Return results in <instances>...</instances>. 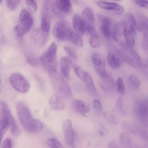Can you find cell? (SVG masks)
Returning a JSON list of instances; mask_svg holds the SVG:
<instances>
[{
  "label": "cell",
  "instance_id": "1",
  "mask_svg": "<svg viewBox=\"0 0 148 148\" xmlns=\"http://www.w3.org/2000/svg\"><path fill=\"white\" fill-rule=\"evenodd\" d=\"M16 109L19 122L24 129L29 133H35L40 131L42 125L38 120L34 119L27 106L22 102L17 103Z\"/></svg>",
  "mask_w": 148,
  "mask_h": 148
},
{
  "label": "cell",
  "instance_id": "2",
  "mask_svg": "<svg viewBox=\"0 0 148 148\" xmlns=\"http://www.w3.org/2000/svg\"><path fill=\"white\" fill-rule=\"evenodd\" d=\"M52 85L55 90L62 97L69 98L72 93L69 84L57 71L49 72Z\"/></svg>",
  "mask_w": 148,
  "mask_h": 148
},
{
  "label": "cell",
  "instance_id": "3",
  "mask_svg": "<svg viewBox=\"0 0 148 148\" xmlns=\"http://www.w3.org/2000/svg\"><path fill=\"white\" fill-rule=\"evenodd\" d=\"M57 50L56 43L53 42L40 58V62L48 72L57 71V64L56 59Z\"/></svg>",
  "mask_w": 148,
  "mask_h": 148
},
{
  "label": "cell",
  "instance_id": "4",
  "mask_svg": "<svg viewBox=\"0 0 148 148\" xmlns=\"http://www.w3.org/2000/svg\"><path fill=\"white\" fill-rule=\"evenodd\" d=\"M72 11V7L69 0H58L51 1V15L58 18H63L71 14Z\"/></svg>",
  "mask_w": 148,
  "mask_h": 148
},
{
  "label": "cell",
  "instance_id": "5",
  "mask_svg": "<svg viewBox=\"0 0 148 148\" xmlns=\"http://www.w3.org/2000/svg\"><path fill=\"white\" fill-rule=\"evenodd\" d=\"M72 31L68 22L62 20L58 21L54 25L53 34L55 38L59 41H67Z\"/></svg>",
  "mask_w": 148,
  "mask_h": 148
},
{
  "label": "cell",
  "instance_id": "6",
  "mask_svg": "<svg viewBox=\"0 0 148 148\" xmlns=\"http://www.w3.org/2000/svg\"><path fill=\"white\" fill-rule=\"evenodd\" d=\"M10 81L13 87L18 92L26 93L29 90L30 86L27 81L18 73L13 74L10 77Z\"/></svg>",
  "mask_w": 148,
  "mask_h": 148
},
{
  "label": "cell",
  "instance_id": "7",
  "mask_svg": "<svg viewBox=\"0 0 148 148\" xmlns=\"http://www.w3.org/2000/svg\"><path fill=\"white\" fill-rule=\"evenodd\" d=\"M49 32H44L41 29H36L31 32L30 37L35 44L39 46H43L46 44L49 40Z\"/></svg>",
  "mask_w": 148,
  "mask_h": 148
},
{
  "label": "cell",
  "instance_id": "8",
  "mask_svg": "<svg viewBox=\"0 0 148 148\" xmlns=\"http://www.w3.org/2000/svg\"><path fill=\"white\" fill-rule=\"evenodd\" d=\"M19 24L24 29L25 34L31 28L33 23V17L27 10L23 9L21 11L19 17Z\"/></svg>",
  "mask_w": 148,
  "mask_h": 148
},
{
  "label": "cell",
  "instance_id": "9",
  "mask_svg": "<svg viewBox=\"0 0 148 148\" xmlns=\"http://www.w3.org/2000/svg\"><path fill=\"white\" fill-rule=\"evenodd\" d=\"M65 141L70 148H75V141L74 131L70 119L65 121L63 126Z\"/></svg>",
  "mask_w": 148,
  "mask_h": 148
},
{
  "label": "cell",
  "instance_id": "10",
  "mask_svg": "<svg viewBox=\"0 0 148 148\" xmlns=\"http://www.w3.org/2000/svg\"><path fill=\"white\" fill-rule=\"evenodd\" d=\"M92 60L97 73L101 77L106 71L104 57L101 54L95 52L92 55Z\"/></svg>",
  "mask_w": 148,
  "mask_h": 148
},
{
  "label": "cell",
  "instance_id": "11",
  "mask_svg": "<svg viewBox=\"0 0 148 148\" xmlns=\"http://www.w3.org/2000/svg\"><path fill=\"white\" fill-rule=\"evenodd\" d=\"M97 4L100 8L111 11L118 15L122 14L124 11V7L116 3L99 1L97 2Z\"/></svg>",
  "mask_w": 148,
  "mask_h": 148
},
{
  "label": "cell",
  "instance_id": "12",
  "mask_svg": "<svg viewBox=\"0 0 148 148\" xmlns=\"http://www.w3.org/2000/svg\"><path fill=\"white\" fill-rule=\"evenodd\" d=\"M73 23L76 33L80 36L83 35L86 24L83 19L79 15L75 14L73 17Z\"/></svg>",
  "mask_w": 148,
  "mask_h": 148
},
{
  "label": "cell",
  "instance_id": "13",
  "mask_svg": "<svg viewBox=\"0 0 148 148\" xmlns=\"http://www.w3.org/2000/svg\"><path fill=\"white\" fill-rule=\"evenodd\" d=\"M136 112L142 124L145 127L148 126V109L145 103L141 102L137 106Z\"/></svg>",
  "mask_w": 148,
  "mask_h": 148
},
{
  "label": "cell",
  "instance_id": "14",
  "mask_svg": "<svg viewBox=\"0 0 148 148\" xmlns=\"http://www.w3.org/2000/svg\"><path fill=\"white\" fill-rule=\"evenodd\" d=\"M71 61L68 58L62 57L60 61V69L62 75L65 79L70 78Z\"/></svg>",
  "mask_w": 148,
  "mask_h": 148
},
{
  "label": "cell",
  "instance_id": "15",
  "mask_svg": "<svg viewBox=\"0 0 148 148\" xmlns=\"http://www.w3.org/2000/svg\"><path fill=\"white\" fill-rule=\"evenodd\" d=\"M128 25L127 23L121 21L115 24L112 32V35L114 40L117 43L121 40V37L123 36L124 30Z\"/></svg>",
  "mask_w": 148,
  "mask_h": 148
},
{
  "label": "cell",
  "instance_id": "16",
  "mask_svg": "<svg viewBox=\"0 0 148 148\" xmlns=\"http://www.w3.org/2000/svg\"><path fill=\"white\" fill-rule=\"evenodd\" d=\"M72 105L74 111L84 116H86V114L90 110L89 107L80 100L74 101Z\"/></svg>",
  "mask_w": 148,
  "mask_h": 148
},
{
  "label": "cell",
  "instance_id": "17",
  "mask_svg": "<svg viewBox=\"0 0 148 148\" xmlns=\"http://www.w3.org/2000/svg\"><path fill=\"white\" fill-rule=\"evenodd\" d=\"M49 104L53 110H63L65 107V103L60 97L54 95L51 97L49 100Z\"/></svg>",
  "mask_w": 148,
  "mask_h": 148
},
{
  "label": "cell",
  "instance_id": "18",
  "mask_svg": "<svg viewBox=\"0 0 148 148\" xmlns=\"http://www.w3.org/2000/svg\"><path fill=\"white\" fill-rule=\"evenodd\" d=\"M112 46L116 53L125 63L134 67H137L136 64L130 55L128 54L114 46Z\"/></svg>",
  "mask_w": 148,
  "mask_h": 148
},
{
  "label": "cell",
  "instance_id": "19",
  "mask_svg": "<svg viewBox=\"0 0 148 148\" xmlns=\"http://www.w3.org/2000/svg\"><path fill=\"white\" fill-rule=\"evenodd\" d=\"M124 42L128 48L133 47L135 43L134 36L130 30L127 25L125 29L123 34Z\"/></svg>",
  "mask_w": 148,
  "mask_h": 148
},
{
  "label": "cell",
  "instance_id": "20",
  "mask_svg": "<svg viewBox=\"0 0 148 148\" xmlns=\"http://www.w3.org/2000/svg\"><path fill=\"white\" fill-rule=\"evenodd\" d=\"M108 64L113 69H117L120 66L121 62L120 58L111 52H109L107 57Z\"/></svg>",
  "mask_w": 148,
  "mask_h": 148
},
{
  "label": "cell",
  "instance_id": "21",
  "mask_svg": "<svg viewBox=\"0 0 148 148\" xmlns=\"http://www.w3.org/2000/svg\"><path fill=\"white\" fill-rule=\"evenodd\" d=\"M82 18L86 23L94 26L95 25V18L92 10L90 8H85L82 12Z\"/></svg>",
  "mask_w": 148,
  "mask_h": 148
},
{
  "label": "cell",
  "instance_id": "22",
  "mask_svg": "<svg viewBox=\"0 0 148 148\" xmlns=\"http://www.w3.org/2000/svg\"><path fill=\"white\" fill-rule=\"evenodd\" d=\"M67 41L78 47H82L83 45V41L81 36L73 31L70 34Z\"/></svg>",
  "mask_w": 148,
  "mask_h": 148
},
{
  "label": "cell",
  "instance_id": "23",
  "mask_svg": "<svg viewBox=\"0 0 148 148\" xmlns=\"http://www.w3.org/2000/svg\"><path fill=\"white\" fill-rule=\"evenodd\" d=\"M83 81L87 87L91 92L95 93L97 91L93 79L90 75L85 72L84 74Z\"/></svg>",
  "mask_w": 148,
  "mask_h": 148
},
{
  "label": "cell",
  "instance_id": "24",
  "mask_svg": "<svg viewBox=\"0 0 148 148\" xmlns=\"http://www.w3.org/2000/svg\"><path fill=\"white\" fill-rule=\"evenodd\" d=\"M12 117L6 103L3 101H0V118H6L9 120Z\"/></svg>",
  "mask_w": 148,
  "mask_h": 148
},
{
  "label": "cell",
  "instance_id": "25",
  "mask_svg": "<svg viewBox=\"0 0 148 148\" xmlns=\"http://www.w3.org/2000/svg\"><path fill=\"white\" fill-rule=\"evenodd\" d=\"M139 22H137V29L143 33H148V20L145 16L139 17Z\"/></svg>",
  "mask_w": 148,
  "mask_h": 148
},
{
  "label": "cell",
  "instance_id": "26",
  "mask_svg": "<svg viewBox=\"0 0 148 148\" xmlns=\"http://www.w3.org/2000/svg\"><path fill=\"white\" fill-rule=\"evenodd\" d=\"M130 55L134 60L137 66H143L145 63L138 53L135 49H131L129 50Z\"/></svg>",
  "mask_w": 148,
  "mask_h": 148
},
{
  "label": "cell",
  "instance_id": "27",
  "mask_svg": "<svg viewBox=\"0 0 148 148\" xmlns=\"http://www.w3.org/2000/svg\"><path fill=\"white\" fill-rule=\"evenodd\" d=\"M119 140L121 144L125 148L129 147L131 144L130 135L126 132H122L120 134Z\"/></svg>",
  "mask_w": 148,
  "mask_h": 148
},
{
  "label": "cell",
  "instance_id": "28",
  "mask_svg": "<svg viewBox=\"0 0 148 148\" xmlns=\"http://www.w3.org/2000/svg\"><path fill=\"white\" fill-rule=\"evenodd\" d=\"M9 126V121L8 118H0V141L1 140L3 135Z\"/></svg>",
  "mask_w": 148,
  "mask_h": 148
},
{
  "label": "cell",
  "instance_id": "29",
  "mask_svg": "<svg viewBox=\"0 0 148 148\" xmlns=\"http://www.w3.org/2000/svg\"><path fill=\"white\" fill-rule=\"evenodd\" d=\"M41 29L43 31L49 32L50 29V17L43 15H41Z\"/></svg>",
  "mask_w": 148,
  "mask_h": 148
},
{
  "label": "cell",
  "instance_id": "30",
  "mask_svg": "<svg viewBox=\"0 0 148 148\" xmlns=\"http://www.w3.org/2000/svg\"><path fill=\"white\" fill-rule=\"evenodd\" d=\"M111 23H106L101 24L100 27L101 33L106 39H109L110 37V25Z\"/></svg>",
  "mask_w": 148,
  "mask_h": 148
},
{
  "label": "cell",
  "instance_id": "31",
  "mask_svg": "<svg viewBox=\"0 0 148 148\" xmlns=\"http://www.w3.org/2000/svg\"><path fill=\"white\" fill-rule=\"evenodd\" d=\"M9 124L12 135L15 136H18L20 133L21 131L13 117L9 121Z\"/></svg>",
  "mask_w": 148,
  "mask_h": 148
},
{
  "label": "cell",
  "instance_id": "32",
  "mask_svg": "<svg viewBox=\"0 0 148 148\" xmlns=\"http://www.w3.org/2000/svg\"><path fill=\"white\" fill-rule=\"evenodd\" d=\"M46 143L49 148H64L60 142L55 138H49L47 140Z\"/></svg>",
  "mask_w": 148,
  "mask_h": 148
},
{
  "label": "cell",
  "instance_id": "33",
  "mask_svg": "<svg viewBox=\"0 0 148 148\" xmlns=\"http://www.w3.org/2000/svg\"><path fill=\"white\" fill-rule=\"evenodd\" d=\"M71 65L77 76L81 80L83 81L84 77L85 71L79 65L71 62Z\"/></svg>",
  "mask_w": 148,
  "mask_h": 148
},
{
  "label": "cell",
  "instance_id": "34",
  "mask_svg": "<svg viewBox=\"0 0 148 148\" xmlns=\"http://www.w3.org/2000/svg\"><path fill=\"white\" fill-rule=\"evenodd\" d=\"M129 78L130 83L134 87L137 88L140 86L141 82L137 75L132 74L130 75Z\"/></svg>",
  "mask_w": 148,
  "mask_h": 148
},
{
  "label": "cell",
  "instance_id": "35",
  "mask_svg": "<svg viewBox=\"0 0 148 148\" xmlns=\"http://www.w3.org/2000/svg\"><path fill=\"white\" fill-rule=\"evenodd\" d=\"M85 32H87L91 37H100L94 26L90 24L86 23Z\"/></svg>",
  "mask_w": 148,
  "mask_h": 148
},
{
  "label": "cell",
  "instance_id": "36",
  "mask_svg": "<svg viewBox=\"0 0 148 148\" xmlns=\"http://www.w3.org/2000/svg\"><path fill=\"white\" fill-rule=\"evenodd\" d=\"M122 128L125 131L133 134L136 133L135 129L127 121H123L121 124Z\"/></svg>",
  "mask_w": 148,
  "mask_h": 148
},
{
  "label": "cell",
  "instance_id": "37",
  "mask_svg": "<svg viewBox=\"0 0 148 148\" xmlns=\"http://www.w3.org/2000/svg\"><path fill=\"white\" fill-rule=\"evenodd\" d=\"M26 3L29 10L33 13H35L37 9V5L34 1L26 0Z\"/></svg>",
  "mask_w": 148,
  "mask_h": 148
},
{
  "label": "cell",
  "instance_id": "38",
  "mask_svg": "<svg viewBox=\"0 0 148 148\" xmlns=\"http://www.w3.org/2000/svg\"><path fill=\"white\" fill-rule=\"evenodd\" d=\"M101 43L100 37H91L89 40L90 45L94 48H98Z\"/></svg>",
  "mask_w": 148,
  "mask_h": 148
},
{
  "label": "cell",
  "instance_id": "39",
  "mask_svg": "<svg viewBox=\"0 0 148 148\" xmlns=\"http://www.w3.org/2000/svg\"><path fill=\"white\" fill-rule=\"evenodd\" d=\"M117 88L119 92L122 94H123L125 92V88L124 83L122 78L119 77L117 79Z\"/></svg>",
  "mask_w": 148,
  "mask_h": 148
},
{
  "label": "cell",
  "instance_id": "40",
  "mask_svg": "<svg viewBox=\"0 0 148 148\" xmlns=\"http://www.w3.org/2000/svg\"><path fill=\"white\" fill-rule=\"evenodd\" d=\"M14 30L16 36L20 38H22L25 34L24 29L19 24L16 25Z\"/></svg>",
  "mask_w": 148,
  "mask_h": 148
},
{
  "label": "cell",
  "instance_id": "41",
  "mask_svg": "<svg viewBox=\"0 0 148 148\" xmlns=\"http://www.w3.org/2000/svg\"><path fill=\"white\" fill-rule=\"evenodd\" d=\"M20 2L18 0H7L6 3L8 7L11 10L15 9L18 6Z\"/></svg>",
  "mask_w": 148,
  "mask_h": 148
},
{
  "label": "cell",
  "instance_id": "42",
  "mask_svg": "<svg viewBox=\"0 0 148 148\" xmlns=\"http://www.w3.org/2000/svg\"><path fill=\"white\" fill-rule=\"evenodd\" d=\"M26 60L28 63L32 66H36L38 64V62L36 58L31 55L26 56Z\"/></svg>",
  "mask_w": 148,
  "mask_h": 148
},
{
  "label": "cell",
  "instance_id": "43",
  "mask_svg": "<svg viewBox=\"0 0 148 148\" xmlns=\"http://www.w3.org/2000/svg\"><path fill=\"white\" fill-rule=\"evenodd\" d=\"M64 49L66 52L72 58H77V55L75 50L71 47L65 46Z\"/></svg>",
  "mask_w": 148,
  "mask_h": 148
},
{
  "label": "cell",
  "instance_id": "44",
  "mask_svg": "<svg viewBox=\"0 0 148 148\" xmlns=\"http://www.w3.org/2000/svg\"><path fill=\"white\" fill-rule=\"evenodd\" d=\"M127 19L130 24L133 25L137 29V20L133 15L131 13H129L127 14Z\"/></svg>",
  "mask_w": 148,
  "mask_h": 148
},
{
  "label": "cell",
  "instance_id": "45",
  "mask_svg": "<svg viewBox=\"0 0 148 148\" xmlns=\"http://www.w3.org/2000/svg\"><path fill=\"white\" fill-rule=\"evenodd\" d=\"M134 3L138 5L143 8L147 9L148 8V1L145 0H134Z\"/></svg>",
  "mask_w": 148,
  "mask_h": 148
},
{
  "label": "cell",
  "instance_id": "46",
  "mask_svg": "<svg viewBox=\"0 0 148 148\" xmlns=\"http://www.w3.org/2000/svg\"><path fill=\"white\" fill-rule=\"evenodd\" d=\"M136 132H137L139 134L140 136L143 138L147 139L148 138V134L147 132L143 128H138L137 129H135Z\"/></svg>",
  "mask_w": 148,
  "mask_h": 148
},
{
  "label": "cell",
  "instance_id": "47",
  "mask_svg": "<svg viewBox=\"0 0 148 148\" xmlns=\"http://www.w3.org/2000/svg\"><path fill=\"white\" fill-rule=\"evenodd\" d=\"M12 143L11 139L9 138H6L3 141L2 148H11Z\"/></svg>",
  "mask_w": 148,
  "mask_h": 148
},
{
  "label": "cell",
  "instance_id": "48",
  "mask_svg": "<svg viewBox=\"0 0 148 148\" xmlns=\"http://www.w3.org/2000/svg\"><path fill=\"white\" fill-rule=\"evenodd\" d=\"M148 33H143L142 45L144 49H147L148 46Z\"/></svg>",
  "mask_w": 148,
  "mask_h": 148
},
{
  "label": "cell",
  "instance_id": "49",
  "mask_svg": "<svg viewBox=\"0 0 148 148\" xmlns=\"http://www.w3.org/2000/svg\"><path fill=\"white\" fill-rule=\"evenodd\" d=\"M93 106L97 112H100L102 109V105L100 101L97 99H95L93 102Z\"/></svg>",
  "mask_w": 148,
  "mask_h": 148
},
{
  "label": "cell",
  "instance_id": "50",
  "mask_svg": "<svg viewBox=\"0 0 148 148\" xmlns=\"http://www.w3.org/2000/svg\"><path fill=\"white\" fill-rule=\"evenodd\" d=\"M108 148H120L118 142L115 140L110 141L108 144Z\"/></svg>",
  "mask_w": 148,
  "mask_h": 148
},
{
  "label": "cell",
  "instance_id": "51",
  "mask_svg": "<svg viewBox=\"0 0 148 148\" xmlns=\"http://www.w3.org/2000/svg\"><path fill=\"white\" fill-rule=\"evenodd\" d=\"M116 106L120 110L122 109L123 106V103L122 99L121 98L118 99L116 103Z\"/></svg>",
  "mask_w": 148,
  "mask_h": 148
},
{
  "label": "cell",
  "instance_id": "52",
  "mask_svg": "<svg viewBox=\"0 0 148 148\" xmlns=\"http://www.w3.org/2000/svg\"><path fill=\"white\" fill-rule=\"evenodd\" d=\"M99 84L101 87L102 89V90H103L104 91L106 92L107 91L105 87L101 83H100Z\"/></svg>",
  "mask_w": 148,
  "mask_h": 148
},
{
  "label": "cell",
  "instance_id": "53",
  "mask_svg": "<svg viewBox=\"0 0 148 148\" xmlns=\"http://www.w3.org/2000/svg\"><path fill=\"white\" fill-rule=\"evenodd\" d=\"M99 134L102 136H104L105 135L104 132L101 131H100L99 132Z\"/></svg>",
  "mask_w": 148,
  "mask_h": 148
},
{
  "label": "cell",
  "instance_id": "54",
  "mask_svg": "<svg viewBox=\"0 0 148 148\" xmlns=\"http://www.w3.org/2000/svg\"><path fill=\"white\" fill-rule=\"evenodd\" d=\"M1 79H0V92L1 91Z\"/></svg>",
  "mask_w": 148,
  "mask_h": 148
},
{
  "label": "cell",
  "instance_id": "55",
  "mask_svg": "<svg viewBox=\"0 0 148 148\" xmlns=\"http://www.w3.org/2000/svg\"><path fill=\"white\" fill-rule=\"evenodd\" d=\"M2 2V1L0 0V4Z\"/></svg>",
  "mask_w": 148,
  "mask_h": 148
},
{
  "label": "cell",
  "instance_id": "56",
  "mask_svg": "<svg viewBox=\"0 0 148 148\" xmlns=\"http://www.w3.org/2000/svg\"><path fill=\"white\" fill-rule=\"evenodd\" d=\"M0 145H1V141H0Z\"/></svg>",
  "mask_w": 148,
  "mask_h": 148
}]
</instances>
